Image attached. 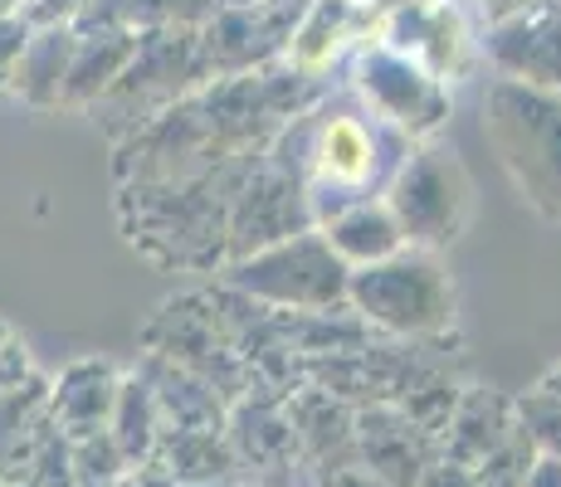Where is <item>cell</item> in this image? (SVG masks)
I'll list each match as a JSON object with an SVG mask.
<instances>
[{
	"label": "cell",
	"mask_w": 561,
	"mask_h": 487,
	"mask_svg": "<svg viewBox=\"0 0 561 487\" xmlns=\"http://www.w3.org/2000/svg\"><path fill=\"white\" fill-rule=\"evenodd\" d=\"M542 390H547V395H552L557 405H561V366H557V371H552V375H547V381H542Z\"/></svg>",
	"instance_id": "cell-10"
},
{
	"label": "cell",
	"mask_w": 561,
	"mask_h": 487,
	"mask_svg": "<svg viewBox=\"0 0 561 487\" xmlns=\"http://www.w3.org/2000/svg\"><path fill=\"white\" fill-rule=\"evenodd\" d=\"M386 210H391L396 230H401L405 248L435 254L449 248L469 230L473 220V176L463 161L445 147H420L386 186Z\"/></svg>",
	"instance_id": "cell-2"
},
{
	"label": "cell",
	"mask_w": 561,
	"mask_h": 487,
	"mask_svg": "<svg viewBox=\"0 0 561 487\" xmlns=\"http://www.w3.org/2000/svg\"><path fill=\"white\" fill-rule=\"evenodd\" d=\"M523 5H533V0H483V10H489L493 25H499V20H508V15H517Z\"/></svg>",
	"instance_id": "cell-9"
},
{
	"label": "cell",
	"mask_w": 561,
	"mask_h": 487,
	"mask_svg": "<svg viewBox=\"0 0 561 487\" xmlns=\"http://www.w3.org/2000/svg\"><path fill=\"white\" fill-rule=\"evenodd\" d=\"M489 59L499 79L561 93V0H533L489 30Z\"/></svg>",
	"instance_id": "cell-5"
},
{
	"label": "cell",
	"mask_w": 561,
	"mask_h": 487,
	"mask_svg": "<svg viewBox=\"0 0 561 487\" xmlns=\"http://www.w3.org/2000/svg\"><path fill=\"white\" fill-rule=\"evenodd\" d=\"M322 240H328V248L342 258V264H381V258L401 254L405 240L401 230H396L391 210L386 205H371V200H357V205H342L337 214H332L328 224H322Z\"/></svg>",
	"instance_id": "cell-8"
},
{
	"label": "cell",
	"mask_w": 561,
	"mask_h": 487,
	"mask_svg": "<svg viewBox=\"0 0 561 487\" xmlns=\"http://www.w3.org/2000/svg\"><path fill=\"white\" fill-rule=\"evenodd\" d=\"M483 137L513 190L542 220L561 224V93L493 79L483 93Z\"/></svg>",
	"instance_id": "cell-1"
},
{
	"label": "cell",
	"mask_w": 561,
	"mask_h": 487,
	"mask_svg": "<svg viewBox=\"0 0 561 487\" xmlns=\"http://www.w3.org/2000/svg\"><path fill=\"white\" fill-rule=\"evenodd\" d=\"M312 190H342V195H362L376 176V142L371 127L357 117H332L322 127L318 147H312Z\"/></svg>",
	"instance_id": "cell-7"
},
{
	"label": "cell",
	"mask_w": 561,
	"mask_h": 487,
	"mask_svg": "<svg viewBox=\"0 0 561 487\" xmlns=\"http://www.w3.org/2000/svg\"><path fill=\"white\" fill-rule=\"evenodd\" d=\"M347 298L376 327L401 332V337L445 332L455 322V283L435 264V254H420V248H401L381 264L352 268Z\"/></svg>",
	"instance_id": "cell-3"
},
{
	"label": "cell",
	"mask_w": 561,
	"mask_h": 487,
	"mask_svg": "<svg viewBox=\"0 0 561 487\" xmlns=\"http://www.w3.org/2000/svg\"><path fill=\"white\" fill-rule=\"evenodd\" d=\"M347 278L352 268L332 254L318 230L288 234L234 268V283L278 308H332L337 298H347Z\"/></svg>",
	"instance_id": "cell-4"
},
{
	"label": "cell",
	"mask_w": 561,
	"mask_h": 487,
	"mask_svg": "<svg viewBox=\"0 0 561 487\" xmlns=\"http://www.w3.org/2000/svg\"><path fill=\"white\" fill-rule=\"evenodd\" d=\"M357 83H362L366 103L381 117H391L396 127H405V132H420V137L435 132L449 113V97L439 89V79H430L425 69H415V63L391 54L386 45L371 49L357 63Z\"/></svg>",
	"instance_id": "cell-6"
}]
</instances>
